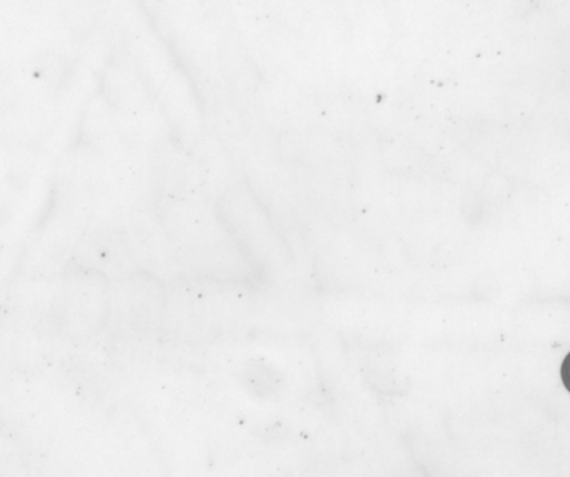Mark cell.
<instances>
[{
	"label": "cell",
	"instance_id": "obj_1",
	"mask_svg": "<svg viewBox=\"0 0 570 477\" xmlns=\"http://www.w3.org/2000/svg\"><path fill=\"white\" fill-rule=\"evenodd\" d=\"M560 377H562L563 387L570 392V352L567 353L562 367H560Z\"/></svg>",
	"mask_w": 570,
	"mask_h": 477
}]
</instances>
